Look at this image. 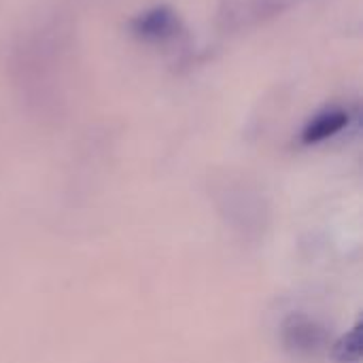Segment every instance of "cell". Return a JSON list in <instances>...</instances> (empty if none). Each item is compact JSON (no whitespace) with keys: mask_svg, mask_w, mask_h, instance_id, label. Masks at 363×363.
<instances>
[{"mask_svg":"<svg viewBox=\"0 0 363 363\" xmlns=\"http://www.w3.org/2000/svg\"><path fill=\"white\" fill-rule=\"evenodd\" d=\"M281 338L285 349L296 357H313L330 347L325 328L300 313L285 319Z\"/></svg>","mask_w":363,"mask_h":363,"instance_id":"cell-1","label":"cell"},{"mask_svg":"<svg viewBox=\"0 0 363 363\" xmlns=\"http://www.w3.org/2000/svg\"><path fill=\"white\" fill-rule=\"evenodd\" d=\"M177 30H179V21H177L174 13L166 6L151 9L132 21V32L138 38L149 40V43L168 40L177 34Z\"/></svg>","mask_w":363,"mask_h":363,"instance_id":"cell-2","label":"cell"},{"mask_svg":"<svg viewBox=\"0 0 363 363\" xmlns=\"http://www.w3.org/2000/svg\"><path fill=\"white\" fill-rule=\"evenodd\" d=\"M351 121V115L349 111L345 108H328L319 115H315L304 132H302V143L304 145H319V143H325L328 138H334L336 134H340Z\"/></svg>","mask_w":363,"mask_h":363,"instance_id":"cell-3","label":"cell"},{"mask_svg":"<svg viewBox=\"0 0 363 363\" xmlns=\"http://www.w3.org/2000/svg\"><path fill=\"white\" fill-rule=\"evenodd\" d=\"M332 359L336 363H359L363 355L362 323L357 321L347 334H342L332 347Z\"/></svg>","mask_w":363,"mask_h":363,"instance_id":"cell-4","label":"cell"}]
</instances>
